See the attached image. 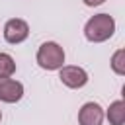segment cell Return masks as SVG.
Returning a JSON list of instances; mask_svg holds the SVG:
<instances>
[{"mask_svg": "<svg viewBox=\"0 0 125 125\" xmlns=\"http://www.w3.org/2000/svg\"><path fill=\"white\" fill-rule=\"evenodd\" d=\"M115 33V20L109 14H96L84 25V35L92 43H104Z\"/></svg>", "mask_w": 125, "mask_h": 125, "instance_id": "1", "label": "cell"}, {"mask_svg": "<svg viewBox=\"0 0 125 125\" xmlns=\"http://www.w3.org/2000/svg\"><path fill=\"white\" fill-rule=\"evenodd\" d=\"M37 64L45 70H59L64 66V51L59 43L55 41H45L37 49Z\"/></svg>", "mask_w": 125, "mask_h": 125, "instance_id": "2", "label": "cell"}, {"mask_svg": "<svg viewBox=\"0 0 125 125\" xmlns=\"http://www.w3.org/2000/svg\"><path fill=\"white\" fill-rule=\"evenodd\" d=\"M59 70H61V72H59V78H61V82H62L66 88L76 90V88H82V86L88 84V72H86L84 68H80V66L64 64V66H61Z\"/></svg>", "mask_w": 125, "mask_h": 125, "instance_id": "3", "label": "cell"}, {"mask_svg": "<svg viewBox=\"0 0 125 125\" xmlns=\"http://www.w3.org/2000/svg\"><path fill=\"white\" fill-rule=\"evenodd\" d=\"M29 35V25L25 20H20V18H12L6 21L4 25V39L10 43V45H18L21 41H25Z\"/></svg>", "mask_w": 125, "mask_h": 125, "instance_id": "4", "label": "cell"}, {"mask_svg": "<svg viewBox=\"0 0 125 125\" xmlns=\"http://www.w3.org/2000/svg\"><path fill=\"white\" fill-rule=\"evenodd\" d=\"M23 96V84L14 78H0V102L16 104Z\"/></svg>", "mask_w": 125, "mask_h": 125, "instance_id": "5", "label": "cell"}, {"mask_svg": "<svg viewBox=\"0 0 125 125\" xmlns=\"http://www.w3.org/2000/svg\"><path fill=\"white\" fill-rule=\"evenodd\" d=\"M104 121V109L96 102H86L78 111V123L80 125H102Z\"/></svg>", "mask_w": 125, "mask_h": 125, "instance_id": "6", "label": "cell"}, {"mask_svg": "<svg viewBox=\"0 0 125 125\" xmlns=\"http://www.w3.org/2000/svg\"><path fill=\"white\" fill-rule=\"evenodd\" d=\"M105 115H107L109 125H123L125 123V102L115 100L113 104H109V109Z\"/></svg>", "mask_w": 125, "mask_h": 125, "instance_id": "7", "label": "cell"}, {"mask_svg": "<svg viewBox=\"0 0 125 125\" xmlns=\"http://www.w3.org/2000/svg\"><path fill=\"white\" fill-rule=\"evenodd\" d=\"M16 72V62L8 53H0V78H10Z\"/></svg>", "mask_w": 125, "mask_h": 125, "instance_id": "8", "label": "cell"}, {"mask_svg": "<svg viewBox=\"0 0 125 125\" xmlns=\"http://www.w3.org/2000/svg\"><path fill=\"white\" fill-rule=\"evenodd\" d=\"M111 70L119 76L125 74V51L123 49H117L111 57Z\"/></svg>", "mask_w": 125, "mask_h": 125, "instance_id": "9", "label": "cell"}, {"mask_svg": "<svg viewBox=\"0 0 125 125\" xmlns=\"http://www.w3.org/2000/svg\"><path fill=\"white\" fill-rule=\"evenodd\" d=\"M86 6H90V8H94V6H100V4H104L105 0H82Z\"/></svg>", "mask_w": 125, "mask_h": 125, "instance_id": "10", "label": "cell"}, {"mask_svg": "<svg viewBox=\"0 0 125 125\" xmlns=\"http://www.w3.org/2000/svg\"><path fill=\"white\" fill-rule=\"evenodd\" d=\"M0 121H2V111H0Z\"/></svg>", "mask_w": 125, "mask_h": 125, "instance_id": "11", "label": "cell"}]
</instances>
